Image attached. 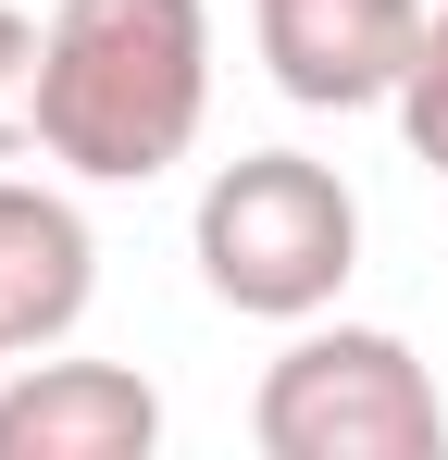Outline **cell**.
<instances>
[{"label": "cell", "mask_w": 448, "mask_h": 460, "mask_svg": "<svg viewBox=\"0 0 448 460\" xmlns=\"http://www.w3.org/2000/svg\"><path fill=\"white\" fill-rule=\"evenodd\" d=\"M212 125V0H50L38 150L87 187H149Z\"/></svg>", "instance_id": "obj_1"}, {"label": "cell", "mask_w": 448, "mask_h": 460, "mask_svg": "<svg viewBox=\"0 0 448 460\" xmlns=\"http://www.w3.org/2000/svg\"><path fill=\"white\" fill-rule=\"evenodd\" d=\"M200 287L224 311H249V323H311V311H336V287L362 274V199H349V174L311 150H237L200 187Z\"/></svg>", "instance_id": "obj_2"}, {"label": "cell", "mask_w": 448, "mask_h": 460, "mask_svg": "<svg viewBox=\"0 0 448 460\" xmlns=\"http://www.w3.org/2000/svg\"><path fill=\"white\" fill-rule=\"evenodd\" d=\"M262 460H448V398L386 323H299L249 398Z\"/></svg>", "instance_id": "obj_3"}, {"label": "cell", "mask_w": 448, "mask_h": 460, "mask_svg": "<svg viewBox=\"0 0 448 460\" xmlns=\"http://www.w3.org/2000/svg\"><path fill=\"white\" fill-rule=\"evenodd\" d=\"M249 38L299 112H386L424 50V0H249Z\"/></svg>", "instance_id": "obj_4"}, {"label": "cell", "mask_w": 448, "mask_h": 460, "mask_svg": "<svg viewBox=\"0 0 448 460\" xmlns=\"http://www.w3.org/2000/svg\"><path fill=\"white\" fill-rule=\"evenodd\" d=\"M162 398L125 361H13L0 374V460H149Z\"/></svg>", "instance_id": "obj_5"}, {"label": "cell", "mask_w": 448, "mask_h": 460, "mask_svg": "<svg viewBox=\"0 0 448 460\" xmlns=\"http://www.w3.org/2000/svg\"><path fill=\"white\" fill-rule=\"evenodd\" d=\"M100 299V236L63 187L0 174V349H63Z\"/></svg>", "instance_id": "obj_6"}, {"label": "cell", "mask_w": 448, "mask_h": 460, "mask_svg": "<svg viewBox=\"0 0 448 460\" xmlns=\"http://www.w3.org/2000/svg\"><path fill=\"white\" fill-rule=\"evenodd\" d=\"M399 137H411V162L424 174H448V13H424V50H411V75H399Z\"/></svg>", "instance_id": "obj_7"}, {"label": "cell", "mask_w": 448, "mask_h": 460, "mask_svg": "<svg viewBox=\"0 0 448 460\" xmlns=\"http://www.w3.org/2000/svg\"><path fill=\"white\" fill-rule=\"evenodd\" d=\"M38 75H50V25L0 0V162L38 150Z\"/></svg>", "instance_id": "obj_8"}, {"label": "cell", "mask_w": 448, "mask_h": 460, "mask_svg": "<svg viewBox=\"0 0 448 460\" xmlns=\"http://www.w3.org/2000/svg\"><path fill=\"white\" fill-rule=\"evenodd\" d=\"M0 361H13V349H0Z\"/></svg>", "instance_id": "obj_9"}]
</instances>
